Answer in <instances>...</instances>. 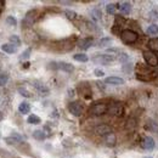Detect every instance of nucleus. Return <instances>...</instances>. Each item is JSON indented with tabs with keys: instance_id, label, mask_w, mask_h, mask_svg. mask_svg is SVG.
Returning a JSON list of instances; mask_svg holds the SVG:
<instances>
[{
	"instance_id": "obj_31",
	"label": "nucleus",
	"mask_w": 158,
	"mask_h": 158,
	"mask_svg": "<svg viewBox=\"0 0 158 158\" xmlns=\"http://www.w3.org/2000/svg\"><path fill=\"white\" fill-rule=\"evenodd\" d=\"M6 23H7L9 26L15 27V26H17V20H16L14 16H7V17H6Z\"/></svg>"
},
{
	"instance_id": "obj_6",
	"label": "nucleus",
	"mask_w": 158,
	"mask_h": 158,
	"mask_svg": "<svg viewBox=\"0 0 158 158\" xmlns=\"http://www.w3.org/2000/svg\"><path fill=\"white\" fill-rule=\"evenodd\" d=\"M68 111L74 117H80L83 113V105L79 101H73L68 105Z\"/></svg>"
},
{
	"instance_id": "obj_19",
	"label": "nucleus",
	"mask_w": 158,
	"mask_h": 158,
	"mask_svg": "<svg viewBox=\"0 0 158 158\" xmlns=\"http://www.w3.org/2000/svg\"><path fill=\"white\" fill-rule=\"evenodd\" d=\"M136 125H138V122H136V119L133 118V117H130V118L127 120V123H125V128L128 130H130V131H133L136 128Z\"/></svg>"
},
{
	"instance_id": "obj_26",
	"label": "nucleus",
	"mask_w": 158,
	"mask_h": 158,
	"mask_svg": "<svg viewBox=\"0 0 158 158\" xmlns=\"http://www.w3.org/2000/svg\"><path fill=\"white\" fill-rule=\"evenodd\" d=\"M64 16H66L68 20L73 21L77 19V12H74V11H72V10H66V11H64Z\"/></svg>"
},
{
	"instance_id": "obj_16",
	"label": "nucleus",
	"mask_w": 158,
	"mask_h": 158,
	"mask_svg": "<svg viewBox=\"0 0 158 158\" xmlns=\"http://www.w3.org/2000/svg\"><path fill=\"white\" fill-rule=\"evenodd\" d=\"M105 142H106L107 146H111V147L114 146L116 142H117V136H116V134H114V133H111V134L106 135V136H105Z\"/></svg>"
},
{
	"instance_id": "obj_44",
	"label": "nucleus",
	"mask_w": 158,
	"mask_h": 158,
	"mask_svg": "<svg viewBox=\"0 0 158 158\" xmlns=\"http://www.w3.org/2000/svg\"><path fill=\"white\" fill-rule=\"evenodd\" d=\"M156 74H158V71H157V73H156Z\"/></svg>"
},
{
	"instance_id": "obj_12",
	"label": "nucleus",
	"mask_w": 158,
	"mask_h": 158,
	"mask_svg": "<svg viewBox=\"0 0 158 158\" xmlns=\"http://www.w3.org/2000/svg\"><path fill=\"white\" fill-rule=\"evenodd\" d=\"M4 140H5V142L9 143V145H16V143H19V142L22 141V136L19 135V134H16V133H14L12 135L5 138Z\"/></svg>"
},
{
	"instance_id": "obj_45",
	"label": "nucleus",
	"mask_w": 158,
	"mask_h": 158,
	"mask_svg": "<svg viewBox=\"0 0 158 158\" xmlns=\"http://www.w3.org/2000/svg\"><path fill=\"white\" fill-rule=\"evenodd\" d=\"M146 158H150V157H146Z\"/></svg>"
},
{
	"instance_id": "obj_9",
	"label": "nucleus",
	"mask_w": 158,
	"mask_h": 158,
	"mask_svg": "<svg viewBox=\"0 0 158 158\" xmlns=\"http://www.w3.org/2000/svg\"><path fill=\"white\" fill-rule=\"evenodd\" d=\"M141 146H142V148H145L147 151H151V150L155 148L156 142H155V140L151 138V136H146V138H143V140H142Z\"/></svg>"
},
{
	"instance_id": "obj_1",
	"label": "nucleus",
	"mask_w": 158,
	"mask_h": 158,
	"mask_svg": "<svg viewBox=\"0 0 158 158\" xmlns=\"http://www.w3.org/2000/svg\"><path fill=\"white\" fill-rule=\"evenodd\" d=\"M107 111H108V105H107V103H103V102L94 103V105L89 108L90 116H94V117L103 116L105 113H107Z\"/></svg>"
},
{
	"instance_id": "obj_15",
	"label": "nucleus",
	"mask_w": 158,
	"mask_h": 158,
	"mask_svg": "<svg viewBox=\"0 0 158 158\" xmlns=\"http://www.w3.org/2000/svg\"><path fill=\"white\" fill-rule=\"evenodd\" d=\"M1 50L6 54H15L17 51V48L15 45H12L11 43H7V44H2L1 45Z\"/></svg>"
},
{
	"instance_id": "obj_41",
	"label": "nucleus",
	"mask_w": 158,
	"mask_h": 158,
	"mask_svg": "<svg viewBox=\"0 0 158 158\" xmlns=\"http://www.w3.org/2000/svg\"><path fill=\"white\" fill-rule=\"evenodd\" d=\"M4 5H5V2H4L2 0H0V10H1L2 7H4Z\"/></svg>"
},
{
	"instance_id": "obj_30",
	"label": "nucleus",
	"mask_w": 158,
	"mask_h": 158,
	"mask_svg": "<svg viewBox=\"0 0 158 158\" xmlns=\"http://www.w3.org/2000/svg\"><path fill=\"white\" fill-rule=\"evenodd\" d=\"M19 93H20L22 96H24V98H27V99H29V98H32V94L27 90V89H24V88H19Z\"/></svg>"
},
{
	"instance_id": "obj_33",
	"label": "nucleus",
	"mask_w": 158,
	"mask_h": 158,
	"mask_svg": "<svg viewBox=\"0 0 158 158\" xmlns=\"http://www.w3.org/2000/svg\"><path fill=\"white\" fill-rule=\"evenodd\" d=\"M91 15H93V19L94 20H100L101 19V12H100L98 9H94L91 11Z\"/></svg>"
},
{
	"instance_id": "obj_2",
	"label": "nucleus",
	"mask_w": 158,
	"mask_h": 158,
	"mask_svg": "<svg viewBox=\"0 0 158 158\" xmlns=\"http://www.w3.org/2000/svg\"><path fill=\"white\" fill-rule=\"evenodd\" d=\"M119 37L124 44H134L139 38L138 33L131 29H123Z\"/></svg>"
},
{
	"instance_id": "obj_36",
	"label": "nucleus",
	"mask_w": 158,
	"mask_h": 158,
	"mask_svg": "<svg viewBox=\"0 0 158 158\" xmlns=\"http://www.w3.org/2000/svg\"><path fill=\"white\" fill-rule=\"evenodd\" d=\"M94 74L100 78V77H103V76H105V72H103V71H101V69H99V68H96V69L94 71Z\"/></svg>"
},
{
	"instance_id": "obj_20",
	"label": "nucleus",
	"mask_w": 158,
	"mask_h": 158,
	"mask_svg": "<svg viewBox=\"0 0 158 158\" xmlns=\"http://www.w3.org/2000/svg\"><path fill=\"white\" fill-rule=\"evenodd\" d=\"M148 48L150 51L152 52H158V38H152L148 41Z\"/></svg>"
},
{
	"instance_id": "obj_38",
	"label": "nucleus",
	"mask_w": 158,
	"mask_h": 158,
	"mask_svg": "<svg viewBox=\"0 0 158 158\" xmlns=\"http://www.w3.org/2000/svg\"><path fill=\"white\" fill-rule=\"evenodd\" d=\"M107 51H108V52H113V54H117V52H120V50H119V49H116V48H113V49H108Z\"/></svg>"
},
{
	"instance_id": "obj_37",
	"label": "nucleus",
	"mask_w": 158,
	"mask_h": 158,
	"mask_svg": "<svg viewBox=\"0 0 158 158\" xmlns=\"http://www.w3.org/2000/svg\"><path fill=\"white\" fill-rule=\"evenodd\" d=\"M127 60H128V55H127L125 52L120 54V56H119V61H120V62H123V63H124V62H125Z\"/></svg>"
},
{
	"instance_id": "obj_32",
	"label": "nucleus",
	"mask_w": 158,
	"mask_h": 158,
	"mask_svg": "<svg viewBox=\"0 0 158 158\" xmlns=\"http://www.w3.org/2000/svg\"><path fill=\"white\" fill-rule=\"evenodd\" d=\"M111 43H112V39H111V38H102V39L99 41V46L103 48V46H107V45L111 44Z\"/></svg>"
},
{
	"instance_id": "obj_11",
	"label": "nucleus",
	"mask_w": 158,
	"mask_h": 158,
	"mask_svg": "<svg viewBox=\"0 0 158 158\" xmlns=\"http://www.w3.org/2000/svg\"><path fill=\"white\" fill-rule=\"evenodd\" d=\"M33 86L39 91L41 95H48L49 93H50V90H49V88L44 84V83H41L39 80H34L33 81Z\"/></svg>"
},
{
	"instance_id": "obj_14",
	"label": "nucleus",
	"mask_w": 158,
	"mask_h": 158,
	"mask_svg": "<svg viewBox=\"0 0 158 158\" xmlns=\"http://www.w3.org/2000/svg\"><path fill=\"white\" fill-rule=\"evenodd\" d=\"M59 69L67 72V73H72L74 71V66L68 62H59Z\"/></svg>"
},
{
	"instance_id": "obj_39",
	"label": "nucleus",
	"mask_w": 158,
	"mask_h": 158,
	"mask_svg": "<svg viewBox=\"0 0 158 158\" xmlns=\"http://www.w3.org/2000/svg\"><path fill=\"white\" fill-rule=\"evenodd\" d=\"M68 93H69V94H68V96H69V98H72V96L74 95V90H73V89H69V90H68Z\"/></svg>"
},
{
	"instance_id": "obj_8",
	"label": "nucleus",
	"mask_w": 158,
	"mask_h": 158,
	"mask_svg": "<svg viewBox=\"0 0 158 158\" xmlns=\"http://www.w3.org/2000/svg\"><path fill=\"white\" fill-rule=\"evenodd\" d=\"M94 133L96 135H99V136H103L105 138L106 135H108V134L112 133V128L110 125H107V124H100L98 127H95Z\"/></svg>"
},
{
	"instance_id": "obj_40",
	"label": "nucleus",
	"mask_w": 158,
	"mask_h": 158,
	"mask_svg": "<svg viewBox=\"0 0 158 158\" xmlns=\"http://www.w3.org/2000/svg\"><path fill=\"white\" fill-rule=\"evenodd\" d=\"M61 4H63V5H71L72 1H61Z\"/></svg>"
},
{
	"instance_id": "obj_17",
	"label": "nucleus",
	"mask_w": 158,
	"mask_h": 158,
	"mask_svg": "<svg viewBox=\"0 0 158 158\" xmlns=\"http://www.w3.org/2000/svg\"><path fill=\"white\" fill-rule=\"evenodd\" d=\"M119 11L123 14V15H129L130 11H131V4L130 2H122L119 5Z\"/></svg>"
},
{
	"instance_id": "obj_34",
	"label": "nucleus",
	"mask_w": 158,
	"mask_h": 158,
	"mask_svg": "<svg viewBox=\"0 0 158 158\" xmlns=\"http://www.w3.org/2000/svg\"><path fill=\"white\" fill-rule=\"evenodd\" d=\"M148 19H151V20H158V12L155 11V10H152V11L148 14Z\"/></svg>"
},
{
	"instance_id": "obj_42",
	"label": "nucleus",
	"mask_w": 158,
	"mask_h": 158,
	"mask_svg": "<svg viewBox=\"0 0 158 158\" xmlns=\"http://www.w3.org/2000/svg\"><path fill=\"white\" fill-rule=\"evenodd\" d=\"M23 67H24V68H28V67H29V62H26V63H24V66H23Z\"/></svg>"
},
{
	"instance_id": "obj_29",
	"label": "nucleus",
	"mask_w": 158,
	"mask_h": 158,
	"mask_svg": "<svg viewBox=\"0 0 158 158\" xmlns=\"http://www.w3.org/2000/svg\"><path fill=\"white\" fill-rule=\"evenodd\" d=\"M9 80V74L7 73H0V86H4Z\"/></svg>"
},
{
	"instance_id": "obj_3",
	"label": "nucleus",
	"mask_w": 158,
	"mask_h": 158,
	"mask_svg": "<svg viewBox=\"0 0 158 158\" xmlns=\"http://www.w3.org/2000/svg\"><path fill=\"white\" fill-rule=\"evenodd\" d=\"M111 116L113 117H122L124 114V106L122 102L116 101V102H112L110 106H108V111H107Z\"/></svg>"
},
{
	"instance_id": "obj_18",
	"label": "nucleus",
	"mask_w": 158,
	"mask_h": 158,
	"mask_svg": "<svg viewBox=\"0 0 158 158\" xmlns=\"http://www.w3.org/2000/svg\"><path fill=\"white\" fill-rule=\"evenodd\" d=\"M19 111H20V113L22 114H27V113H29V111H31V105L28 103V102H21L20 106H19Z\"/></svg>"
},
{
	"instance_id": "obj_21",
	"label": "nucleus",
	"mask_w": 158,
	"mask_h": 158,
	"mask_svg": "<svg viewBox=\"0 0 158 158\" xmlns=\"http://www.w3.org/2000/svg\"><path fill=\"white\" fill-rule=\"evenodd\" d=\"M117 9H119L118 4H108V5L106 6V11H107V14H110V15H114L116 11H117Z\"/></svg>"
},
{
	"instance_id": "obj_43",
	"label": "nucleus",
	"mask_w": 158,
	"mask_h": 158,
	"mask_svg": "<svg viewBox=\"0 0 158 158\" xmlns=\"http://www.w3.org/2000/svg\"><path fill=\"white\" fill-rule=\"evenodd\" d=\"M4 119V114H2V112H0V122Z\"/></svg>"
},
{
	"instance_id": "obj_25",
	"label": "nucleus",
	"mask_w": 158,
	"mask_h": 158,
	"mask_svg": "<svg viewBox=\"0 0 158 158\" xmlns=\"http://www.w3.org/2000/svg\"><path fill=\"white\" fill-rule=\"evenodd\" d=\"M27 123H29V124H39V123H41V119L38 116H35V114H31L27 118Z\"/></svg>"
},
{
	"instance_id": "obj_7",
	"label": "nucleus",
	"mask_w": 158,
	"mask_h": 158,
	"mask_svg": "<svg viewBox=\"0 0 158 158\" xmlns=\"http://www.w3.org/2000/svg\"><path fill=\"white\" fill-rule=\"evenodd\" d=\"M143 60L150 67H156L158 66V57L157 55L152 51H143Z\"/></svg>"
},
{
	"instance_id": "obj_22",
	"label": "nucleus",
	"mask_w": 158,
	"mask_h": 158,
	"mask_svg": "<svg viewBox=\"0 0 158 158\" xmlns=\"http://www.w3.org/2000/svg\"><path fill=\"white\" fill-rule=\"evenodd\" d=\"M146 33H147L148 35H157L158 26L157 24H151V26H148V28L146 29Z\"/></svg>"
},
{
	"instance_id": "obj_27",
	"label": "nucleus",
	"mask_w": 158,
	"mask_h": 158,
	"mask_svg": "<svg viewBox=\"0 0 158 158\" xmlns=\"http://www.w3.org/2000/svg\"><path fill=\"white\" fill-rule=\"evenodd\" d=\"M31 52H32V49H31V48L26 49V50L22 52V55L20 56V60H21V61H23V60L29 59V56H31Z\"/></svg>"
},
{
	"instance_id": "obj_35",
	"label": "nucleus",
	"mask_w": 158,
	"mask_h": 158,
	"mask_svg": "<svg viewBox=\"0 0 158 158\" xmlns=\"http://www.w3.org/2000/svg\"><path fill=\"white\" fill-rule=\"evenodd\" d=\"M48 68H50V69H59V62H50Z\"/></svg>"
},
{
	"instance_id": "obj_23",
	"label": "nucleus",
	"mask_w": 158,
	"mask_h": 158,
	"mask_svg": "<svg viewBox=\"0 0 158 158\" xmlns=\"http://www.w3.org/2000/svg\"><path fill=\"white\" fill-rule=\"evenodd\" d=\"M33 138L35 139V140L43 141V140H45L46 135H45V133H44L43 130H34V131H33Z\"/></svg>"
},
{
	"instance_id": "obj_24",
	"label": "nucleus",
	"mask_w": 158,
	"mask_h": 158,
	"mask_svg": "<svg viewBox=\"0 0 158 158\" xmlns=\"http://www.w3.org/2000/svg\"><path fill=\"white\" fill-rule=\"evenodd\" d=\"M73 59L76 60V61H78V62H88V61H89L88 55H85V54H83V52L73 55Z\"/></svg>"
},
{
	"instance_id": "obj_5",
	"label": "nucleus",
	"mask_w": 158,
	"mask_h": 158,
	"mask_svg": "<svg viewBox=\"0 0 158 158\" xmlns=\"http://www.w3.org/2000/svg\"><path fill=\"white\" fill-rule=\"evenodd\" d=\"M37 17H38V11H37V10H31V11H28V12L26 14L24 19L22 21V24H23L24 27H31V26H33V23L35 22Z\"/></svg>"
},
{
	"instance_id": "obj_10",
	"label": "nucleus",
	"mask_w": 158,
	"mask_h": 158,
	"mask_svg": "<svg viewBox=\"0 0 158 158\" xmlns=\"http://www.w3.org/2000/svg\"><path fill=\"white\" fill-rule=\"evenodd\" d=\"M93 44H94V39H93V38H84V39H80L78 43H77L78 48L81 49V50H88V49H90V48L93 46Z\"/></svg>"
},
{
	"instance_id": "obj_28",
	"label": "nucleus",
	"mask_w": 158,
	"mask_h": 158,
	"mask_svg": "<svg viewBox=\"0 0 158 158\" xmlns=\"http://www.w3.org/2000/svg\"><path fill=\"white\" fill-rule=\"evenodd\" d=\"M10 43L17 48V46H20L21 45V39L17 37V35H11V37H10Z\"/></svg>"
},
{
	"instance_id": "obj_4",
	"label": "nucleus",
	"mask_w": 158,
	"mask_h": 158,
	"mask_svg": "<svg viewBox=\"0 0 158 158\" xmlns=\"http://www.w3.org/2000/svg\"><path fill=\"white\" fill-rule=\"evenodd\" d=\"M116 60L114 55H110V54H96L95 57H93V61L96 63H101V64H108L111 62H113Z\"/></svg>"
},
{
	"instance_id": "obj_13",
	"label": "nucleus",
	"mask_w": 158,
	"mask_h": 158,
	"mask_svg": "<svg viewBox=\"0 0 158 158\" xmlns=\"http://www.w3.org/2000/svg\"><path fill=\"white\" fill-rule=\"evenodd\" d=\"M106 84H111V85H123L124 84V79L119 78V77H107L105 79Z\"/></svg>"
}]
</instances>
